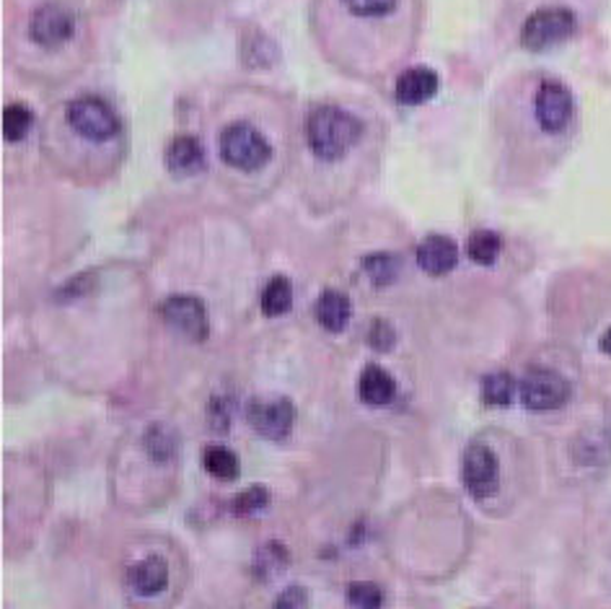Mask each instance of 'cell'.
Instances as JSON below:
<instances>
[{"mask_svg": "<svg viewBox=\"0 0 611 609\" xmlns=\"http://www.w3.org/2000/svg\"><path fill=\"white\" fill-rule=\"evenodd\" d=\"M358 394H361L365 405H374V407L389 405L396 394L394 376H391L387 368L370 363V366L363 368L361 379H358Z\"/></svg>", "mask_w": 611, "mask_h": 609, "instance_id": "obj_15", "label": "cell"}, {"mask_svg": "<svg viewBox=\"0 0 611 609\" xmlns=\"http://www.w3.org/2000/svg\"><path fill=\"white\" fill-rule=\"evenodd\" d=\"M516 379L506 371H495L482 379V400L493 407H506L514 402Z\"/></svg>", "mask_w": 611, "mask_h": 609, "instance_id": "obj_22", "label": "cell"}, {"mask_svg": "<svg viewBox=\"0 0 611 609\" xmlns=\"http://www.w3.org/2000/svg\"><path fill=\"white\" fill-rule=\"evenodd\" d=\"M296 405L288 397H257L249 402L247 418L251 428L268 441H285L296 426Z\"/></svg>", "mask_w": 611, "mask_h": 609, "instance_id": "obj_8", "label": "cell"}, {"mask_svg": "<svg viewBox=\"0 0 611 609\" xmlns=\"http://www.w3.org/2000/svg\"><path fill=\"white\" fill-rule=\"evenodd\" d=\"M441 89V78L435 70L425 68V65H415L407 68L396 78L394 83V99L404 107H417V104L430 102Z\"/></svg>", "mask_w": 611, "mask_h": 609, "instance_id": "obj_11", "label": "cell"}, {"mask_svg": "<svg viewBox=\"0 0 611 609\" xmlns=\"http://www.w3.org/2000/svg\"><path fill=\"white\" fill-rule=\"evenodd\" d=\"M161 316L166 324L179 329L182 335H187L190 340L203 342L208 337V314H205L203 301L197 296L177 294L171 299L164 301Z\"/></svg>", "mask_w": 611, "mask_h": 609, "instance_id": "obj_10", "label": "cell"}, {"mask_svg": "<svg viewBox=\"0 0 611 609\" xmlns=\"http://www.w3.org/2000/svg\"><path fill=\"white\" fill-rule=\"evenodd\" d=\"M78 31V16L68 3L60 0H48V3L37 5L31 11L29 22H26V35L31 42L42 50H60L73 42Z\"/></svg>", "mask_w": 611, "mask_h": 609, "instance_id": "obj_5", "label": "cell"}, {"mask_svg": "<svg viewBox=\"0 0 611 609\" xmlns=\"http://www.w3.org/2000/svg\"><path fill=\"white\" fill-rule=\"evenodd\" d=\"M601 350L611 355V329H607V333H603V337H601Z\"/></svg>", "mask_w": 611, "mask_h": 609, "instance_id": "obj_31", "label": "cell"}, {"mask_svg": "<svg viewBox=\"0 0 611 609\" xmlns=\"http://www.w3.org/2000/svg\"><path fill=\"white\" fill-rule=\"evenodd\" d=\"M275 605L277 607H306L309 605V597H306V592L301 586H294V588H285L281 597H277Z\"/></svg>", "mask_w": 611, "mask_h": 609, "instance_id": "obj_30", "label": "cell"}, {"mask_svg": "<svg viewBox=\"0 0 611 609\" xmlns=\"http://www.w3.org/2000/svg\"><path fill=\"white\" fill-rule=\"evenodd\" d=\"M270 503V493L264 485H251L247 490H242V493L234 498V514L238 516H251L257 511H262L264 506Z\"/></svg>", "mask_w": 611, "mask_h": 609, "instance_id": "obj_26", "label": "cell"}, {"mask_svg": "<svg viewBox=\"0 0 611 609\" xmlns=\"http://www.w3.org/2000/svg\"><path fill=\"white\" fill-rule=\"evenodd\" d=\"M143 452L156 465H169L179 452V433L169 423H153L143 433Z\"/></svg>", "mask_w": 611, "mask_h": 609, "instance_id": "obj_17", "label": "cell"}, {"mask_svg": "<svg viewBox=\"0 0 611 609\" xmlns=\"http://www.w3.org/2000/svg\"><path fill=\"white\" fill-rule=\"evenodd\" d=\"M500 251H503L500 234H495V231H490V229L474 231V234H471L469 242H467L469 260L482 264V268H490V264H495L497 257H500Z\"/></svg>", "mask_w": 611, "mask_h": 609, "instance_id": "obj_21", "label": "cell"}, {"mask_svg": "<svg viewBox=\"0 0 611 609\" xmlns=\"http://www.w3.org/2000/svg\"><path fill=\"white\" fill-rule=\"evenodd\" d=\"M348 605H353L358 609H376L384 605V592L378 584H370V581H355V584L348 586Z\"/></svg>", "mask_w": 611, "mask_h": 609, "instance_id": "obj_25", "label": "cell"}, {"mask_svg": "<svg viewBox=\"0 0 611 609\" xmlns=\"http://www.w3.org/2000/svg\"><path fill=\"white\" fill-rule=\"evenodd\" d=\"M259 307H262L264 316H283L285 311L294 307V286H290L288 277H283V275L272 277V281L262 290Z\"/></svg>", "mask_w": 611, "mask_h": 609, "instance_id": "obj_19", "label": "cell"}, {"mask_svg": "<svg viewBox=\"0 0 611 609\" xmlns=\"http://www.w3.org/2000/svg\"><path fill=\"white\" fill-rule=\"evenodd\" d=\"M314 314H316V322L322 324L327 333L332 335L342 333L350 322V299L342 294V290H335V288L322 290V296L316 299Z\"/></svg>", "mask_w": 611, "mask_h": 609, "instance_id": "obj_16", "label": "cell"}, {"mask_svg": "<svg viewBox=\"0 0 611 609\" xmlns=\"http://www.w3.org/2000/svg\"><path fill=\"white\" fill-rule=\"evenodd\" d=\"M394 342H396V333L391 329L389 322L376 320L374 324H370V329H368V346L370 348L378 350V353H387V350L394 348Z\"/></svg>", "mask_w": 611, "mask_h": 609, "instance_id": "obj_28", "label": "cell"}, {"mask_svg": "<svg viewBox=\"0 0 611 609\" xmlns=\"http://www.w3.org/2000/svg\"><path fill=\"white\" fill-rule=\"evenodd\" d=\"M363 273L374 286H391L402 273V260L394 251H374L363 260Z\"/></svg>", "mask_w": 611, "mask_h": 609, "instance_id": "obj_18", "label": "cell"}, {"mask_svg": "<svg viewBox=\"0 0 611 609\" xmlns=\"http://www.w3.org/2000/svg\"><path fill=\"white\" fill-rule=\"evenodd\" d=\"M259 566H264V573H272L275 575L281 568L288 562V553H285V547L281 545V542H270V545H264L262 549H259Z\"/></svg>", "mask_w": 611, "mask_h": 609, "instance_id": "obj_29", "label": "cell"}, {"mask_svg": "<svg viewBox=\"0 0 611 609\" xmlns=\"http://www.w3.org/2000/svg\"><path fill=\"white\" fill-rule=\"evenodd\" d=\"M231 420H234V402H229L225 397H212L208 405L210 428L218 430V433H225L231 428Z\"/></svg>", "mask_w": 611, "mask_h": 609, "instance_id": "obj_27", "label": "cell"}, {"mask_svg": "<svg viewBox=\"0 0 611 609\" xmlns=\"http://www.w3.org/2000/svg\"><path fill=\"white\" fill-rule=\"evenodd\" d=\"M242 57L247 65H272L277 57V48L272 39H268L259 31H251V39H244L242 44Z\"/></svg>", "mask_w": 611, "mask_h": 609, "instance_id": "obj_24", "label": "cell"}, {"mask_svg": "<svg viewBox=\"0 0 611 609\" xmlns=\"http://www.w3.org/2000/svg\"><path fill=\"white\" fill-rule=\"evenodd\" d=\"M575 115V99L562 81L547 78L540 83L534 96V120L549 135H560L570 128Z\"/></svg>", "mask_w": 611, "mask_h": 609, "instance_id": "obj_6", "label": "cell"}, {"mask_svg": "<svg viewBox=\"0 0 611 609\" xmlns=\"http://www.w3.org/2000/svg\"><path fill=\"white\" fill-rule=\"evenodd\" d=\"M461 480L474 501H484L495 493L497 480H500V465L487 443H469L461 462Z\"/></svg>", "mask_w": 611, "mask_h": 609, "instance_id": "obj_9", "label": "cell"}, {"mask_svg": "<svg viewBox=\"0 0 611 609\" xmlns=\"http://www.w3.org/2000/svg\"><path fill=\"white\" fill-rule=\"evenodd\" d=\"M164 167L174 177H195L205 169V148L195 135H177L166 145Z\"/></svg>", "mask_w": 611, "mask_h": 609, "instance_id": "obj_13", "label": "cell"}, {"mask_svg": "<svg viewBox=\"0 0 611 609\" xmlns=\"http://www.w3.org/2000/svg\"><path fill=\"white\" fill-rule=\"evenodd\" d=\"M521 402L536 413L560 410L570 400V381L552 368H531L518 384Z\"/></svg>", "mask_w": 611, "mask_h": 609, "instance_id": "obj_7", "label": "cell"}, {"mask_svg": "<svg viewBox=\"0 0 611 609\" xmlns=\"http://www.w3.org/2000/svg\"><path fill=\"white\" fill-rule=\"evenodd\" d=\"M218 156L229 169L242 171V174H257L270 167L275 148L257 125L249 120H234L223 125V130L218 132Z\"/></svg>", "mask_w": 611, "mask_h": 609, "instance_id": "obj_2", "label": "cell"}, {"mask_svg": "<svg viewBox=\"0 0 611 609\" xmlns=\"http://www.w3.org/2000/svg\"><path fill=\"white\" fill-rule=\"evenodd\" d=\"M415 257H417V264H420L422 273L441 277V275H448L451 270L458 264V247L454 239H448V236L430 234V236H425L420 244H417Z\"/></svg>", "mask_w": 611, "mask_h": 609, "instance_id": "obj_12", "label": "cell"}, {"mask_svg": "<svg viewBox=\"0 0 611 609\" xmlns=\"http://www.w3.org/2000/svg\"><path fill=\"white\" fill-rule=\"evenodd\" d=\"M31 125H35V112L26 104L13 102L3 109V138L9 143H18L29 135Z\"/></svg>", "mask_w": 611, "mask_h": 609, "instance_id": "obj_23", "label": "cell"}, {"mask_svg": "<svg viewBox=\"0 0 611 609\" xmlns=\"http://www.w3.org/2000/svg\"><path fill=\"white\" fill-rule=\"evenodd\" d=\"M365 125L361 117L340 104H316L303 125L309 154L322 164H340L363 141Z\"/></svg>", "mask_w": 611, "mask_h": 609, "instance_id": "obj_1", "label": "cell"}, {"mask_svg": "<svg viewBox=\"0 0 611 609\" xmlns=\"http://www.w3.org/2000/svg\"><path fill=\"white\" fill-rule=\"evenodd\" d=\"M63 125L89 145H109L122 135V120L115 107L94 94L70 99L63 109Z\"/></svg>", "mask_w": 611, "mask_h": 609, "instance_id": "obj_3", "label": "cell"}, {"mask_svg": "<svg viewBox=\"0 0 611 609\" xmlns=\"http://www.w3.org/2000/svg\"><path fill=\"white\" fill-rule=\"evenodd\" d=\"M203 467H205V472L212 475L216 480H223V482L236 480L238 472H242L238 456L225 446H208V449H205Z\"/></svg>", "mask_w": 611, "mask_h": 609, "instance_id": "obj_20", "label": "cell"}, {"mask_svg": "<svg viewBox=\"0 0 611 609\" xmlns=\"http://www.w3.org/2000/svg\"><path fill=\"white\" fill-rule=\"evenodd\" d=\"M166 581H169V566L161 558H156V555L132 562L128 568V575H125V584L138 597H153V594L161 592Z\"/></svg>", "mask_w": 611, "mask_h": 609, "instance_id": "obj_14", "label": "cell"}, {"mask_svg": "<svg viewBox=\"0 0 611 609\" xmlns=\"http://www.w3.org/2000/svg\"><path fill=\"white\" fill-rule=\"evenodd\" d=\"M577 18L564 5H544L536 9L521 26V44L531 52H544L568 42L575 35Z\"/></svg>", "mask_w": 611, "mask_h": 609, "instance_id": "obj_4", "label": "cell"}]
</instances>
